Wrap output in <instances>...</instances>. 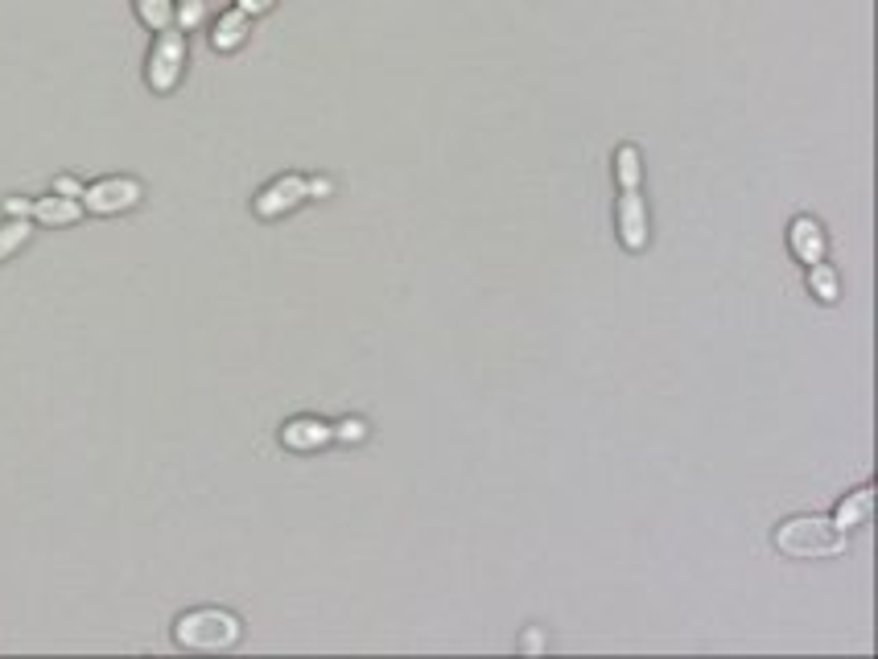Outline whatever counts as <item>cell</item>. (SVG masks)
Returning <instances> with one entry per match:
<instances>
[{
  "mask_svg": "<svg viewBox=\"0 0 878 659\" xmlns=\"http://www.w3.org/2000/svg\"><path fill=\"white\" fill-rule=\"evenodd\" d=\"M540 647H545V643H540V635H536V631H528V639H524V651H540Z\"/></svg>",
  "mask_w": 878,
  "mask_h": 659,
  "instance_id": "22",
  "label": "cell"
},
{
  "mask_svg": "<svg viewBox=\"0 0 878 659\" xmlns=\"http://www.w3.org/2000/svg\"><path fill=\"white\" fill-rule=\"evenodd\" d=\"M330 433H334V441H343V445H359V441L371 437V429H367L363 416H343V421L330 425Z\"/></svg>",
  "mask_w": 878,
  "mask_h": 659,
  "instance_id": "17",
  "label": "cell"
},
{
  "mask_svg": "<svg viewBox=\"0 0 878 659\" xmlns=\"http://www.w3.org/2000/svg\"><path fill=\"white\" fill-rule=\"evenodd\" d=\"M619 239L627 252H644L648 248V202L639 194V186H623L619 190Z\"/></svg>",
  "mask_w": 878,
  "mask_h": 659,
  "instance_id": "6",
  "label": "cell"
},
{
  "mask_svg": "<svg viewBox=\"0 0 878 659\" xmlns=\"http://www.w3.org/2000/svg\"><path fill=\"white\" fill-rule=\"evenodd\" d=\"M301 202H310L306 173H281V178H273L252 198V211H256V219H281V215L297 211Z\"/></svg>",
  "mask_w": 878,
  "mask_h": 659,
  "instance_id": "5",
  "label": "cell"
},
{
  "mask_svg": "<svg viewBox=\"0 0 878 659\" xmlns=\"http://www.w3.org/2000/svg\"><path fill=\"white\" fill-rule=\"evenodd\" d=\"M771 544L792 561H829L850 548V536L841 532L829 515H792L775 528Z\"/></svg>",
  "mask_w": 878,
  "mask_h": 659,
  "instance_id": "1",
  "label": "cell"
},
{
  "mask_svg": "<svg viewBox=\"0 0 878 659\" xmlns=\"http://www.w3.org/2000/svg\"><path fill=\"white\" fill-rule=\"evenodd\" d=\"M306 190H310V198H330V194H334V182H330V178H306Z\"/></svg>",
  "mask_w": 878,
  "mask_h": 659,
  "instance_id": "21",
  "label": "cell"
},
{
  "mask_svg": "<svg viewBox=\"0 0 878 659\" xmlns=\"http://www.w3.org/2000/svg\"><path fill=\"white\" fill-rule=\"evenodd\" d=\"M54 194H62V198H79V194H83V182L71 178V173H58V178H54Z\"/></svg>",
  "mask_w": 878,
  "mask_h": 659,
  "instance_id": "18",
  "label": "cell"
},
{
  "mask_svg": "<svg viewBox=\"0 0 878 659\" xmlns=\"http://www.w3.org/2000/svg\"><path fill=\"white\" fill-rule=\"evenodd\" d=\"M207 17H211L207 0H174V29L194 33V29L207 25Z\"/></svg>",
  "mask_w": 878,
  "mask_h": 659,
  "instance_id": "16",
  "label": "cell"
},
{
  "mask_svg": "<svg viewBox=\"0 0 878 659\" xmlns=\"http://www.w3.org/2000/svg\"><path fill=\"white\" fill-rule=\"evenodd\" d=\"M330 441L334 433H330V421H322V416H293V421L281 425V445L293 449V454H318Z\"/></svg>",
  "mask_w": 878,
  "mask_h": 659,
  "instance_id": "8",
  "label": "cell"
},
{
  "mask_svg": "<svg viewBox=\"0 0 878 659\" xmlns=\"http://www.w3.org/2000/svg\"><path fill=\"white\" fill-rule=\"evenodd\" d=\"M235 9H244L248 17H264L277 9V0H235Z\"/></svg>",
  "mask_w": 878,
  "mask_h": 659,
  "instance_id": "19",
  "label": "cell"
},
{
  "mask_svg": "<svg viewBox=\"0 0 878 659\" xmlns=\"http://www.w3.org/2000/svg\"><path fill=\"white\" fill-rule=\"evenodd\" d=\"M808 293H813L821 305H837L841 301V276H837V268L833 264H825V260H817V264H808Z\"/></svg>",
  "mask_w": 878,
  "mask_h": 659,
  "instance_id": "12",
  "label": "cell"
},
{
  "mask_svg": "<svg viewBox=\"0 0 878 659\" xmlns=\"http://www.w3.org/2000/svg\"><path fill=\"white\" fill-rule=\"evenodd\" d=\"M870 515H874V487H858V491H850L846 499H841V503L833 507L829 519L850 536V532H858V528L870 524Z\"/></svg>",
  "mask_w": 878,
  "mask_h": 659,
  "instance_id": "10",
  "label": "cell"
},
{
  "mask_svg": "<svg viewBox=\"0 0 878 659\" xmlns=\"http://www.w3.org/2000/svg\"><path fill=\"white\" fill-rule=\"evenodd\" d=\"M240 639H244L240 614L223 606H194L174 622V643L182 651H231Z\"/></svg>",
  "mask_w": 878,
  "mask_h": 659,
  "instance_id": "2",
  "label": "cell"
},
{
  "mask_svg": "<svg viewBox=\"0 0 878 659\" xmlns=\"http://www.w3.org/2000/svg\"><path fill=\"white\" fill-rule=\"evenodd\" d=\"M615 178H619V190L623 186H639V178H644V157H639L635 145H619L615 149Z\"/></svg>",
  "mask_w": 878,
  "mask_h": 659,
  "instance_id": "15",
  "label": "cell"
},
{
  "mask_svg": "<svg viewBox=\"0 0 878 659\" xmlns=\"http://www.w3.org/2000/svg\"><path fill=\"white\" fill-rule=\"evenodd\" d=\"M79 202H83V215L108 219V215H124V211H132V206H141L145 202V186L137 178L112 173V178H99V182L83 186Z\"/></svg>",
  "mask_w": 878,
  "mask_h": 659,
  "instance_id": "4",
  "label": "cell"
},
{
  "mask_svg": "<svg viewBox=\"0 0 878 659\" xmlns=\"http://www.w3.org/2000/svg\"><path fill=\"white\" fill-rule=\"evenodd\" d=\"M29 211H33L29 198H5V215L9 219H29Z\"/></svg>",
  "mask_w": 878,
  "mask_h": 659,
  "instance_id": "20",
  "label": "cell"
},
{
  "mask_svg": "<svg viewBox=\"0 0 878 659\" xmlns=\"http://www.w3.org/2000/svg\"><path fill=\"white\" fill-rule=\"evenodd\" d=\"M788 252L808 268V264H817V260H825V252H829V235H825V227H821V219H813V215H796L792 223H788Z\"/></svg>",
  "mask_w": 878,
  "mask_h": 659,
  "instance_id": "7",
  "label": "cell"
},
{
  "mask_svg": "<svg viewBox=\"0 0 878 659\" xmlns=\"http://www.w3.org/2000/svg\"><path fill=\"white\" fill-rule=\"evenodd\" d=\"M248 38H252V17L244 9H227L211 25V50H219V54H235Z\"/></svg>",
  "mask_w": 878,
  "mask_h": 659,
  "instance_id": "9",
  "label": "cell"
},
{
  "mask_svg": "<svg viewBox=\"0 0 878 659\" xmlns=\"http://www.w3.org/2000/svg\"><path fill=\"white\" fill-rule=\"evenodd\" d=\"M29 235H33V219H9L5 215V223H0V264H5L9 256H17L29 244Z\"/></svg>",
  "mask_w": 878,
  "mask_h": 659,
  "instance_id": "13",
  "label": "cell"
},
{
  "mask_svg": "<svg viewBox=\"0 0 878 659\" xmlns=\"http://www.w3.org/2000/svg\"><path fill=\"white\" fill-rule=\"evenodd\" d=\"M29 219H33V223H42V227H71V223L83 219V202H79V198H62V194L33 198Z\"/></svg>",
  "mask_w": 878,
  "mask_h": 659,
  "instance_id": "11",
  "label": "cell"
},
{
  "mask_svg": "<svg viewBox=\"0 0 878 659\" xmlns=\"http://www.w3.org/2000/svg\"><path fill=\"white\" fill-rule=\"evenodd\" d=\"M132 9H137L141 25L153 29V33L174 25V0H132Z\"/></svg>",
  "mask_w": 878,
  "mask_h": 659,
  "instance_id": "14",
  "label": "cell"
},
{
  "mask_svg": "<svg viewBox=\"0 0 878 659\" xmlns=\"http://www.w3.org/2000/svg\"><path fill=\"white\" fill-rule=\"evenodd\" d=\"M186 75V33L182 29H161L153 38L149 62H145V83L157 95H170Z\"/></svg>",
  "mask_w": 878,
  "mask_h": 659,
  "instance_id": "3",
  "label": "cell"
}]
</instances>
